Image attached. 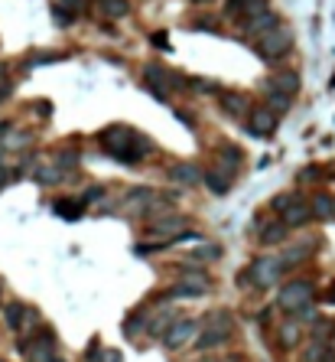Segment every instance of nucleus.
<instances>
[{"label": "nucleus", "instance_id": "412c9836", "mask_svg": "<svg viewBox=\"0 0 335 362\" xmlns=\"http://www.w3.org/2000/svg\"><path fill=\"white\" fill-rule=\"evenodd\" d=\"M312 251H316V245H312V242H297V245H290V248L280 255V264H284L286 271H290V268H297V264L306 262Z\"/></svg>", "mask_w": 335, "mask_h": 362}, {"label": "nucleus", "instance_id": "de8ad7c7", "mask_svg": "<svg viewBox=\"0 0 335 362\" xmlns=\"http://www.w3.org/2000/svg\"><path fill=\"white\" fill-rule=\"evenodd\" d=\"M0 362H7V359H0Z\"/></svg>", "mask_w": 335, "mask_h": 362}, {"label": "nucleus", "instance_id": "e433bc0d", "mask_svg": "<svg viewBox=\"0 0 335 362\" xmlns=\"http://www.w3.org/2000/svg\"><path fill=\"white\" fill-rule=\"evenodd\" d=\"M59 3H62L65 10H72V13H75V17H78V13L85 10V0H59Z\"/></svg>", "mask_w": 335, "mask_h": 362}, {"label": "nucleus", "instance_id": "a19ab883", "mask_svg": "<svg viewBox=\"0 0 335 362\" xmlns=\"http://www.w3.org/2000/svg\"><path fill=\"white\" fill-rule=\"evenodd\" d=\"M104 362H124V356L117 350H104Z\"/></svg>", "mask_w": 335, "mask_h": 362}, {"label": "nucleus", "instance_id": "58836bf2", "mask_svg": "<svg viewBox=\"0 0 335 362\" xmlns=\"http://www.w3.org/2000/svg\"><path fill=\"white\" fill-rule=\"evenodd\" d=\"M176 118L183 121L186 127H196V114H189V111H176Z\"/></svg>", "mask_w": 335, "mask_h": 362}, {"label": "nucleus", "instance_id": "4be33fe9", "mask_svg": "<svg viewBox=\"0 0 335 362\" xmlns=\"http://www.w3.org/2000/svg\"><path fill=\"white\" fill-rule=\"evenodd\" d=\"M299 339H303V326L297 320H286V323L277 326V343H280V350H297Z\"/></svg>", "mask_w": 335, "mask_h": 362}, {"label": "nucleus", "instance_id": "dca6fc26", "mask_svg": "<svg viewBox=\"0 0 335 362\" xmlns=\"http://www.w3.org/2000/svg\"><path fill=\"white\" fill-rule=\"evenodd\" d=\"M209 284H196V281H183L179 277V284H173V288L163 294V300H186V297H202V294H209Z\"/></svg>", "mask_w": 335, "mask_h": 362}, {"label": "nucleus", "instance_id": "b1692460", "mask_svg": "<svg viewBox=\"0 0 335 362\" xmlns=\"http://www.w3.org/2000/svg\"><path fill=\"white\" fill-rule=\"evenodd\" d=\"M30 176H33L36 183H43V187H56V183L62 180V173L56 170V163H52V167H46V163H39V167H30Z\"/></svg>", "mask_w": 335, "mask_h": 362}, {"label": "nucleus", "instance_id": "473e14b6", "mask_svg": "<svg viewBox=\"0 0 335 362\" xmlns=\"http://www.w3.org/2000/svg\"><path fill=\"white\" fill-rule=\"evenodd\" d=\"M52 20H56L59 26H72V23H75V13L65 10L62 3H56V7H52Z\"/></svg>", "mask_w": 335, "mask_h": 362}, {"label": "nucleus", "instance_id": "f03ea898", "mask_svg": "<svg viewBox=\"0 0 335 362\" xmlns=\"http://www.w3.org/2000/svg\"><path fill=\"white\" fill-rule=\"evenodd\" d=\"M312 304H316V284L310 277H293L277 294V307L284 313H290V317H310Z\"/></svg>", "mask_w": 335, "mask_h": 362}, {"label": "nucleus", "instance_id": "2eb2a0df", "mask_svg": "<svg viewBox=\"0 0 335 362\" xmlns=\"http://www.w3.org/2000/svg\"><path fill=\"white\" fill-rule=\"evenodd\" d=\"M299 75L297 72H290V69H280V72H273L267 82H264V88H273V92H284V95H293L297 98V92H299Z\"/></svg>", "mask_w": 335, "mask_h": 362}, {"label": "nucleus", "instance_id": "5701e85b", "mask_svg": "<svg viewBox=\"0 0 335 362\" xmlns=\"http://www.w3.org/2000/svg\"><path fill=\"white\" fill-rule=\"evenodd\" d=\"M264 101L273 114H284L293 108V95H284V92H273V88H264Z\"/></svg>", "mask_w": 335, "mask_h": 362}, {"label": "nucleus", "instance_id": "bb28decb", "mask_svg": "<svg viewBox=\"0 0 335 362\" xmlns=\"http://www.w3.org/2000/svg\"><path fill=\"white\" fill-rule=\"evenodd\" d=\"M222 258V245H199L196 251H189V262H218Z\"/></svg>", "mask_w": 335, "mask_h": 362}, {"label": "nucleus", "instance_id": "c9c22d12", "mask_svg": "<svg viewBox=\"0 0 335 362\" xmlns=\"http://www.w3.org/2000/svg\"><path fill=\"white\" fill-rule=\"evenodd\" d=\"M85 359H88V362H104V356H101V350H98V339H91V343H88Z\"/></svg>", "mask_w": 335, "mask_h": 362}, {"label": "nucleus", "instance_id": "aec40b11", "mask_svg": "<svg viewBox=\"0 0 335 362\" xmlns=\"http://www.w3.org/2000/svg\"><path fill=\"white\" fill-rule=\"evenodd\" d=\"M52 213L62 215L65 222H75V219H82V213H85V202L78 200V196H62V200L52 202Z\"/></svg>", "mask_w": 335, "mask_h": 362}, {"label": "nucleus", "instance_id": "6e6552de", "mask_svg": "<svg viewBox=\"0 0 335 362\" xmlns=\"http://www.w3.org/2000/svg\"><path fill=\"white\" fill-rule=\"evenodd\" d=\"M244 127H248L251 138H273V131L280 127V114H273L267 105L264 108H251Z\"/></svg>", "mask_w": 335, "mask_h": 362}, {"label": "nucleus", "instance_id": "79ce46f5", "mask_svg": "<svg viewBox=\"0 0 335 362\" xmlns=\"http://www.w3.org/2000/svg\"><path fill=\"white\" fill-rule=\"evenodd\" d=\"M153 46H160V50H166V33H153Z\"/></svg>", "mask_w": 335, "mask_h": 362}, {"label": "nucleus", "instance_id": "37998d69", "mask_svg": "<svg viewBox=\"0 0 335 362\" xmlns=\"http://www.w3.org/2000/svg\"><path fill=\"white\" fill-rule=\"evenodd\" d=\"M3 82H10V78H7V63H0V85H3Z\"/></svg>", "mask_w": 335, "mask_h": 362}, {"label": "nucleus", "instance_id": "4468645a", "mask_svg": "<svg viewBox=\"0 0 335 362\" xmlns=\"http://www.w3.org/2000/svg\"><path fill=\"white\" fill-rule=\"evenodd\" d=\"M26 320H30V307H26L23 300H10V304H3V323H7L10 333L26 330Z\"/></svg>", "mask_w": 335, "mask_h": 362}, {"label": "nucleus", "instance_id": "1a4fd4ad", "mask_svg": "<svg viewBox=\"0 0 335 362\" xmlns=\"http://www.w3.org/2000/svg\"><path fill=\"white\" fill-rule=\"evenodd\" d=\"M218 105H222V111L231 118V121H248L251 114V98L244 95V92H231V88H224V92H218Z\"/></svg>", "mask_w": 335, "mask_h": 362}, {"label": "nucleus", "instance_id": "4c0bfd02", "mask_svg": "<svg viewBox=\"0 0 335 362\" xmlns=\"http://www.w3.org/2000/svg\"><path fill=\"white\" fill-rule=\"evenodd\" d=\"M26 140H30L26 134H16V138L7 140V147H10V150H20V147H26Z\"/></svg>", "mask_w": 335, "mask_h": 362}, {"label": "nucleus", "instance_id": "9b49d317", "mask_svg": "<svg viewBox=\"0 0 335 362\" xmlns=\"http://www.w3.org/2000/svg\"><path fill=\"white\" fill-rule=\"evenodd\" d=\"M264 10H270L267 0H228V3H224V17H228V20H241V23Z\"/></svg>", "mask_w": 335, "mask_h": 362}, {"label": "nucleus", "instance_id": "ea45409f", "mask_svg": "<svg viewBox=\"0 0 335 362\" xmlns=\"http://www.w3.org/2000/svg\"><path fill=\"white\" fill-rule=\"evenodd\" d=\"M323 304H332V307H335V281H332V284H329V288H325V294H323Z\"/></svg>", "mask_w": 335, "mask_h": 362}, {"label": "nucleus", "instance_id": "39448f33", "mask_svg": "<svg viewBox=\"0 0 335 362\" xmlns=\"http://www.w3.org/2000/svg\"><path fill=\"white\" fill-rule=\"evenodd\" d=\"M286 268L280 264V258H273V255H261V258H254V262L241 271V284H254V288H273L277 281H280V275H284Z\"/></svg>", "mask_w": 335, "mask_h": 362}, {"label": "nucleus", "instance_id": "49530a36", "mask_svg": "<svg viewBox=\"0 0 335 362\" xmlns=\"http://www.w3.org/2000/svg\"><path fill=\"white\" fill-rule=\"evenodd\" d=\"M56 362H65V359H62V356H56Z\"/></svg>", "mask_w": 335, "mask_h": 362}, {"label": "nucleus", "instance_id": "72a5a7b5", "mask_svg": "<svg viewBox=\"0 0 335 362\" xmlns=\"http://www.w3.org/2000/svg\"><path fill=\"white\" fill-rule=\"evenodd\" d=\"M143 326H147V320H143V317H130V320L124 323V337L127 339L140 337V333H143Z\"/></svg>", "mask_w": 335, "mask_h": 362}, {"label": "nucleus", "instance_id": "c85d7f7f", "mask_svg": "<svg viewBox=\"0 0 335 362\" xmlns=\"http://www.w3.org/2000/svg\"><path fill=\"white\" fill-rule=\"evenodd\" d=\"M101 10L108 17H127L130 13V3L127 0H101Z\"/></svg>", "mask_w": 335, "mask_h": 362}, {"label": "nucleus", "instance_id": "cd10ccee", "mask_svg": "<svg viewBox=\"0 0 335 362\" xmlns=\"http://www.w3.org/2000/svg\"><path fill=\"white\" fill-rule=\"evenodd\" d=\"M78 150H59L56 153V170H72V167H78Z\"/></svg>", "mask_w": 335, "mask_h": 362}, {"label": "nucleus", "instance_id": "a878e982", "mask_svg": "<svg viewBox=\"0 0 335 362\" xmlns=\"http://www.w3.org/2000/svg\"><path fill=\"white\" fill-rule=\"evenodd\" d=\"M218 157H222V163L224 167H241V160H244V150L241 147H235V144H228V140H222L218 144Z\"/></svg>", "mask_w": 335, "mask_h": 362}, {"label": "nucleus", "instance_id": "a211bd4d", "mask_svg": "<svg viewBox=\"0 0 335 362\" xmlns=\"http://www.w3.org/2000/svg\"><path fill=\"white\" fill-rule=\"evenodd\" d=\"M170 180H176L179 187H199L202 170L196 163H173V167H170Z\"/></svg>", "mask_w": 335, "mask_h": 362}, {"label": "nucleus", "instance_id": "c756f323", "mask_svg": "<svg viewBox=\"0 0 335 362\" xmlns=\"http://www.w3.org/2000/svg\"><path fill=\"white\" fill-rule=\"evenodd\" d=\"M189 88H192L196 95H218V85H215L211 78H189Z\"/></svg>", "mask_w": 335, "mask_h": 362}, {"label": "nucleus", "instance_id": "20e7f679", "mask_svg": "<svg viewBox=\"0 0 335 362\" xmlns=\"http://www.w3.org/2000/svg\"><path fill=\"white\" fill-rule=\"evenodd\" d=\"M231 333H235V317L228 310H215L209 317V326H202L199 337H196V350H215V346H222V343H228L231 339Z\"/></svg>", "mask_w": 335, "mask_h": 362}, {"label": "nucleus", "instance_id": "f8f14e48", "mask_svg": "<svg viewBox=\"0 0 335 362\" xmlns=\"http://www.w3.org/2000/svg\"><path fill=\"white\" fill-rule=\"evenodd\" d=\"M280 219L286 222V228H306V225H310L312 219H316V215H312L310 200H303V196H299V200L293 202V206H290V209H286V213L280 215Z\"/></svg>", "mask_w": 335, "mask_h": 362}, {"label": "nucleus", "instance_id": "f704fd0d", "mask_svg": "<svg viewBox=\"0 0 335 362\" xmlns=\"http://www.w3.org/2000/svg\"><path fill=\"white\" fill-rule=\"evenodd\" d=\"M104 193H108V189L101 187V183H95V187H88L85 193H78V200H82V202H85V206H88V202H98L101 196H104Z\"/></svg>", "mask_w": 335, "mask_h": 362}, {"label": "nucleus", "instance_id": "f257e3e1", "mask_svg": "<svg viewBox=\"0 0 335 362\" xmlns=\"http://www.w3.org/2000/svg\"><path fill=\"white\" fill-rule=\"evenodd\" d=\"M98 140H101V147L121 163H140L147 153H153V144H150L140 131H130V127H124V125L104 127L98 134Z\"/></svg>", "mask_w": 335, "mask_h": 362}, {"label": "nucleus", "instance_id": "393cba45", "mask_svg": "<svg viewBox=\"0 0 335 362\" xmlns=\"http://www.w3.org/2000/svg\"><path fill=\"white\" fill-rule=\"evenodd\" d=\"M173 313L166 310V313H157V317H150L147 320V333L150 337H166V330H170V326H173Z\"/></svg>", "mask_w": 335, "mask_h": 362}, {"label": "nucleus", "instance_id": "a18cd8bd", "mask_svg": "<svg viewBox=\"0 0 335 362\" xmlns=\"http://www.w3.org/2000/svg\"><path fill=\"white\" fill-rule=\"evenodd\" d=\"M0 304H3V281H0Z\"/></svg>", "mask_w": 335, "mask_h": 362}, {"label": "nucleus", "instance_id": "423d86ee", "mask_svg": "<svg viewBox=\"0 0 335 362\" xmlns=\"http://www.w3.org/2000/svg\"><path fill=\"white\" fill-rule=\"evenodd\" d=\"M257 56H261L264 63H280V59H286L290 52H293V33L286 30V26H277V30H270V33H264V36H257Z\"/></svg>", "mask_w": 335, "mask_h": 362}, {"label": "nucleus", "instance_id": "9d476101", "mask_svg": "<svg viewBox=\"0 0 335 362\" xmlns=\"http://www.w3.org/2000/svg\"><path fill=\"white\" fill-rule=\"evenodd\" d=\"M235 167H224V163H215V167H209V170H202V183L215 193V196H224L228 189H231V183H235Z\"/></svg>", "mask_w": 335, "mask_h": 362}, {"label": "nucleus", "instance_id": "c03bdc74", "mask_svg": "<svg viewBox=\"0 0 335 362\" xmlns=\"http://www.w3.org/2000/svg\"><path fill=\"white\" fill-rule=\"evenodd\" d=\"M189 3H196V7H209V3H215V0H189Z\"/></svg>", "mask_w": 335, "mask_h": 362}, {"label": "nucleus", "instance_id": "6ab92c4d", "mask_svg": "<svg viewBox=\"0 0 335 362\" xmlns=\"http://www.w3.org/2000/svg\"><path fill=\"white\" fill-rule=\"evenodd\" d=\"M312 215L323 219V222H335V196L332 193H312L310 196Z\"/></svg>", "mask_w": 335, "mask_h": 362}, {"label": "nucleus", "instance_id": "7c9ffc66", "mask_svg": "<svg viewBox=\"0 0 335 362\" xmlns=\"http://www.w3.org/2000/svg\"><path fill=\"white\" fill-rule=\"evenodd\" d=\"M297 200H299V193H280V196H277V200L270 202V209H273V213H280V215H284L286 209H290V206H293Z\"/></svg>", "mask_w": 335, "mask_h": 362}, {"label": "nucleus", "instance_id": "7ed1b4c3", "mask_svg": "<svg viewBox=\"0 0 335 362\" xmlns=\"http://www.w3.org/2000/svg\"><path fill=\"white\" fill-rule=\"evenodd\" d=\"M143 85L150 88V95H153V98L166 101L170 95H176V92H186V88H189V78H183L179 72L166 69V65L147 63V65H143Z\"/></svg>", "mask_w": 335, "mask_h": 362}, {"label": "nucleus", "instance_id": "2f4dec72", "mask_svg": "<svg viewBox=\"0 0 335 362\" xmlns=\"http://www.w3.org/2000/svg\"><path fill=\"white\" fill-rule=\"evenodd\" d=\"M332 326H335V323H325V320H316V323H312V339H316V343H329V337L335 333Z\"/></svg>", "mask_w": 335, "mask_h": 362}, {"label": "nucleus", "instance_id": "ddd939ff", "mask_svg": "<svg viewBox=\"0 0 335 362\" xmlns=\"http://www.w3.org/2000/svg\"><path fill=\"white\" fill-rule=\"evenodd\" d=\"M277 26H280V17H277L273 10H264V13H257V17L244 20L241 30H244V36H264V33H270V30H277Z\"/></svg>", "mask_w": 335, "mask_h": 362}, {"label": "nucleus", "instance_id": "0eeeda50", "mask_svg": "<svg viewBox=\"0 0 335 362\" xmlns=\"http://www.w3.org/2000/svg\"><path fill=\"white\" fill-rule=\"evenodd\" d=\"M199 320H192V317H183V320H173V326L166 330V337H163V346L166 350H183L189 346L192 339L199 337Z\"/></svg>", "mask_w": 335, "mask_h": 362}, {"label": "nucleus", "instance_id": "f3484780", "mask_svg": "<svg viewBox=\"0 0 335 362\" xmlns=\"http://www.w3.org/2000/svg\"><path fill=\"white\" fill-rule=\"evenodd\" d=\"M286 235H290V228H286L284 219H280V222H264L261 228H257V238H261L264 248H273V245L286 242Z\"/></svg>", "mask_w": 335, "mask_h": 362}]
</instances>
